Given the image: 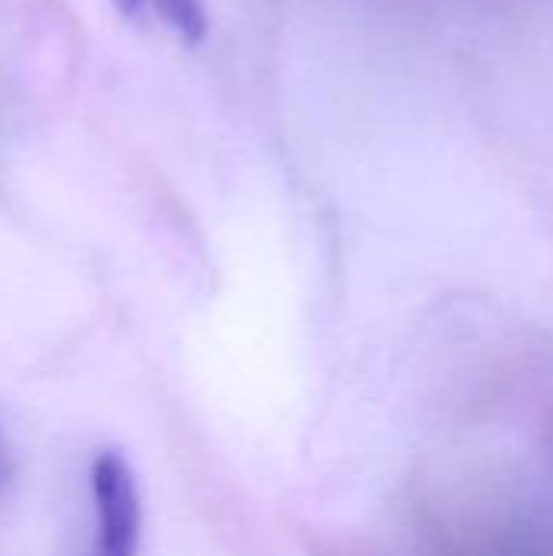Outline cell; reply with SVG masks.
Returning a JSON list of instances; mask_svg holds the SVG:
<instances>
[{
	"mask_svg": "<svg viewBox=\"0 0 553 556\" xmlns=\"http://www.w3.org/2000/svg\"><path fill=\"white\" fill-rule=\"evenodd\" d=\"M91 556H137L140 492L130 463L117 450L91 459Z\"/></svg>",
	"mask_w": 553,
	"mask_h": 556,
	"instance_id": "obj_1",
	"label": "cell"
},
{
	"mask_svg": "<svg viewBox=\"0 0 553 556\" xmlns=\"http://www.w3.org/2000/svg\"><path fill=\"white\" fill-rule=\"evenodd\" d=\"M10 482H13V463H10V450H7V440H3V433H0V498L7 495Z\"/></svg>",
	"mask_w": 553,
	"mask_h": 556,
	"instance_id": "obj_3",
	"label": "cell"
},
{
	"mask_svg": "<svg viewBox=\"0 0 553 556\" xmlns=\"http://www.w3.org/2000/svg\"><path fill=\"white\" fill-rule=\"evenodd\" d=\"M117 10L130 20L153 16L166 29H173L183 42H202L209 29V16L202 0H114Z\"/></svg>",
	"mask_w": 553,
	"mask_h": 556,
	"instance_id": "obj_2",
	"label": "cell"
}]
</instances>
